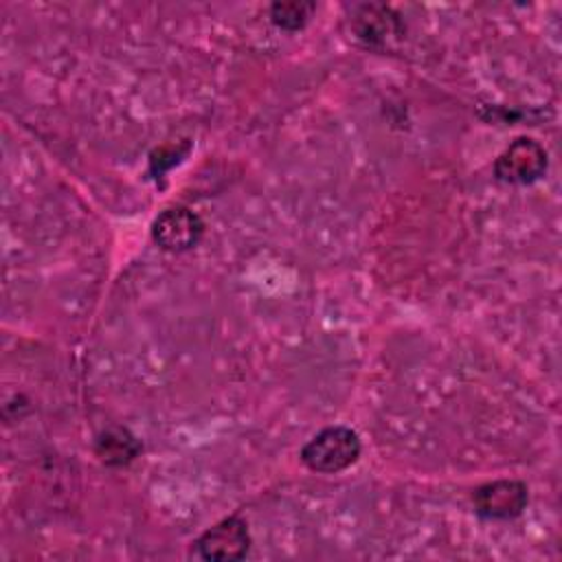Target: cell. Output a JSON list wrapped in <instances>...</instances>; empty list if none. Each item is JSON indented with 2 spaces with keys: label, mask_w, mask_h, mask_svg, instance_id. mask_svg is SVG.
I'll use <instances>...</instances> for the list:
<instances>
[{
  "label": "cell",
  "mask_w": 562,
  "mask_h": 562,
  "mask_svg": "<svg viewBox=\"0 0 562 562\" xmlns=\"http://www.w3.org/2000/svg\"><path fill=\"white\" fill-rule=\"evenodd\" d=\"M360 437L347 426H329L316 432L303 448L301 461L321 474H336L353 465L360 457Z\"/></svg>",
  "instance_id": "obj_1"
},
{
  "label": "cell",
  "mask_w": 562,
  "mask_h": 562,
  "mask_svg": "<svg viewBox=\"0 0 562 562\" xmlns=\"http://www.w3.org/2000/svg\"><path fill=\"white\" fill-rule=\"evenodd\" d=\"M547 165L549 160L544 147L529 136H518L496 158L494 176L505 184L522 187L540 180L547 171Z\"/></svg>",
  "instance_id": "obj_2"
},
{
  "label": "cell",
  "mask_w": 562,
  "mask_h": 562,
  "mask_svg": "<svg viewBox=\"0 0 562 562\" xmlns=\"http://www.w3.org/2000/svg\"><path fill=\"white\" fill-rule=\"evenodd\" d=\"M351 35L364 48H389L395 40L402 37L404 29L395 11L386 4H360L349 18Z\"/></svg>",
  "instance_id": "obj_3"
},
{
  "label": "cell",
  "mask_w": 562,
  "mask_h": 562,
  "mask_svg": "<svg viewBox=\"0 0 562 562\" xmlns=\"http://www.w3.org/2000/svg\"><path fill=\"white\" fill-rule=\"evenodd\" d=\"M529 492L522 481L498 479L476 487L472 494L474 512L487 520H509L522 514L527 507Z\"/></svg>",
  "instance_id": "obj_4"
},
{
  "label": "cell",
  "mask_w": 562,
  "mask_h": 562,
  "mask_svg": "<svg viewBox=\"0 0 562 562\" xmlns=\"http://www.w3.org/2000/svg\"><path fill=\"white\" fill-rule=\"evenodd\" d=\"M250 549V531L244 518L228 516L195 540L202 560H241Z\"/></svg>",
  "instance_id": "obj_5"
},
{
  "label": "cell",
  "mask_w": 562,
  "mask_h": 562,
  "mask_svg": "<svg viewBox=\"0 0 562 562\" xmlns=\"http://www.w3.org/2000/svg\"><path fill=\"white\" fill-rule=\"evenodd\" d=\"M204 233V224L198 213L187 206H171L162 211L151 224L154 241L169 252H182L193 248Z\"/></svg>",
  "instance_id": "obj_6"
},
{
  "label": "cell",
  "mask_w": 562,
  "mask_h": 562,
  "mask_svg": "<svg viewBox=\"0 0 562 562\" xmlns=\"http://www.w3.org/2000/svg\"><path fill=\"white\" fill-rule=\"evenodd\" d=\"M94 452L105 465H127L140 454V441L127 428L114 426L97 437Z\"/></svg>",
  "instance_id": "obj_7"
},
{
  "label": "cell",
  "mask_w": 562,
  "mask_h": 562,
  "mask_svg": "<svg viewBox=\"0 0 562 562\" xmlns=\"http://www.w3.org/2000/svg\"><path fill=\"white\" fill-rule=\"evenodd\" d=\"M314 11H316L314 2H299V0L274 2L270 7V20L274 26L283 31H299L310 22Z\"/></svg>",
  "instance_id": "obj_8"
}]
</instances>
